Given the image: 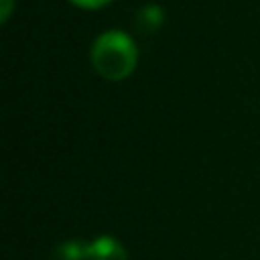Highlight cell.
Returning <instances> with one entry per match:
<instances>
[{"mask_svg": "<svg viewBox=\"0 0 260 260\" xmlns=\"http://www.w3.org/2000/svg\"><path fill=\"white\" fill-rule=\"evenodd\" d=\"M14 8V0H0V22L4 24L8 20V16L12 14Z\"/></svg>", "mask_w": 260, "mask_h": 260, "instance_id": "obj_6", "label": "cell"}, {"mask_svg": "<svg viewBox=\"0 0 260 260\" xmlns=\"http://www.w3.org/2000/svg\"><path fill=\"white\" fill-rule=\"evenodd\" d=\"M71 4L79 6V8H87V10H95V8H102L106 4H110L112 0H69Z\"/></svg>", "mask_w": 260, "mask_h": 260, "instance_id": "obj_5", "label": "cell"}, {"mask_svg": "<svg viewBox=\"0 0 260 260\" xmlns=\"http://www.w3.org/2000/svg\"><path fill=\"white\" fill-rule=\"evenodd\" d=\"M162 20H165V12H162V8L156 6V4H146V6H142L140 12H138V16H136V24H138L142 30H146V32L156 30V28L162 24Z\"/></svg>", "mask_w": 260, "mask_h": 260, "instance_id": "obj_3", "label": "cell"}, {"mask_svg": "<svg viewBox=\"0 0 260 260\" xmlns=\"http://www.w3.org/2000/svg\"><path fill=\"white\" fill-rule=\"evenodd\" d=\"M87 260H128V254L116 238L100 236L87 244Z\"/></svg>", "mask_w": 260, "mask_h": 260, "instance_id": "obj_2", "label": "cell"}, {"mask_svg": "<svg viewBox=\"0 0 260 260\" xmlns=\"http://www.w3.org/2000/svg\"><path fill=\"white\" fill-rule=\"evenodd\" d=\"M93 71L108 81H122L136 69L138 49L124 30L102 32L89 51Z\"/></svg>", "mask_w": 260, "mask_h": 260, "instance_id": "obj_1", "label": "cell"}, {"mask_svg": "<svg viewBox=\"0 0 260 260\" xmlns=\"http://www.w3.org/2000/svg\"><path fill=\"white\" fill-rule=\"evenodd\" d=\"M53 260H87V244L79 240L63 242L55 248Z\"/></svg>", "mask_w": 260, "mask_h": 260, "instance_id": "obj_4", "label": "cell"}]
</instances>
